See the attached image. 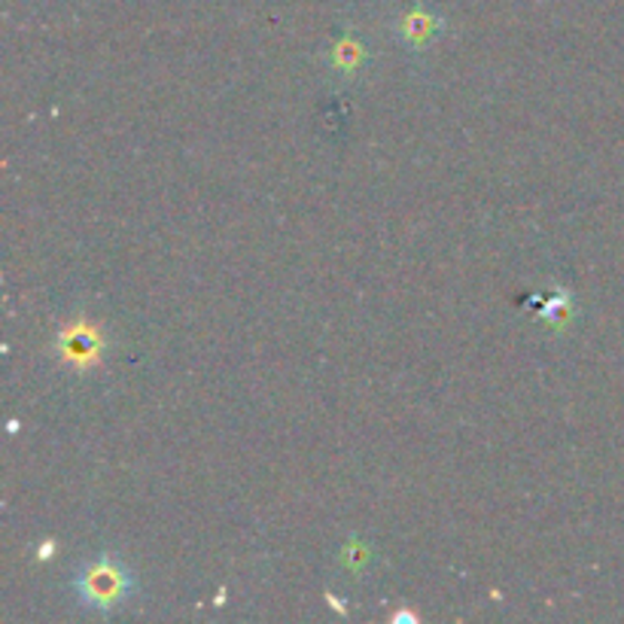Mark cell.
Returning a JSON list of instances; mask_svg holds the SVG:
<instances>
[{
	"label": "cell",
	"mask_w": 624,
	"mask_h": 624,
	"mask_svg": "<svg viewBox=\"0 0 624 624\" xmlns=\"http://www.w3.org/2000/svg\"><path fill=\"white\" fill-rule=\"evenodd\" d=\"M73 591L83 606L110 613L134 594V573L113 554H98L73 576Z\"/></svg>",
	"instance_id": "cell-1"
},
{
	"label": "cell",
	"mask_w": 624,
	"mask_h": 624,
	"mask_svg": "<svg viewBox=\"0 0 624 624\" xmlns=\"http://www.w3.org/2000/svg\"><path fill=\"white\" fill-rule=\"evenodd\" d=\"M52 548H56V545H52V542H43V548H40V561H47V557H52Z\"/></svg>",
	"instance_id": "cell-7"
},
{
	"label": "cell",
	"mask_w": 624,
	"mask_h": 624,
	"mask_svg": "<svg viewBox=\"0 0 624 624\" xmlns=\"http://www.w3.org/2000/svg\"><path fill=\"white\" fill-rule=\"evenodd\" d=\"M570 311H573V302H570V293H566V290H561V293L554 295V299H552V302H548V305L542 308L540 318L552 320L554 326L561 330V326H564V318H566V314H570Z\"/></svg>",
	"instance_id": "cell-5"
},
{
	"label": "cell",
	"mask_w": 624,
	"mask_h": 624,
	"mask_svg": "<svg viewBox=\"0 0 624 624\" xmlns=\"http://www.w3.org/2000/svg\"><path fill=\"white\" fill-rule=\"evenodd\" d=\"M365 61V47L356 40V37H342L330 52V64L332 71L342 73V77H351L363 68Z\"/></svg>",
	"instance_id": "cell-4"
},
{
	"label": "cell",
	"mask_w": 624,
	"mask_h": 624,
	"mask_svg": "<svg viewBox=\"0 0 624 624\" xmlns=\"http://www.w3.org/2000/svg\"><path fill=\"white\" fill-rule=\"evenodd\" d=\"M56 348H59V354L64 363H71L73 369H85V365L98 363L104 342H101L98 330L85 326V323H73L71 330L61 332Z\"/></svg>",
	"instance_id": "cell-3"
},
{
	"label": "cell",
	"mask_w": 624,
	"mask_h": 624,
	"mask_svg": "<svg viewBox=\"0 0 624 624\" xmlns=\"http://www.w3.org/2000/svg\"><path fill=\"white\" fill-rule=\"evenodd\" d=\"M442 31H445V19H442L436 10H430L426 3H414L400 22L402 43L409 49H414V52L430 47Z\"/></svg>",
	"instance_id": "cell-2"
},
{
	"label": "cell",
	"mask_w": 624,
	"mask_h": 624,
	"mask_svg": "<svg viewBox=\"0 0 624 624\" xmlns=\"http://www.w3.org/2000/svg\"><path fill=\"white\" fill-rule=\"evenodd\" d=\"M369 561V545H363L360 540H351L348 545H344L342 552V564H348L351 570H360V566Z\"/></svg>",
	"instance_id": "cell-6"
}]
</instances>
